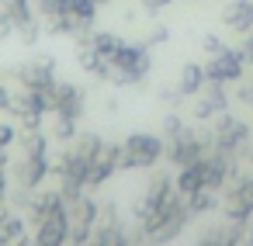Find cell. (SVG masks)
<instances>
[{"label": "cell", "mask_w": 253, "mask_h": 246, "mask_svg": "<svg viewBox=\"0 0 253 246\" xmlns=\"http://www.w3.org/2000/svg\"><path fill=\"white\" fill-rule=\"evenodd\" d=\"M108 63H111V80L108 83H115V87H139L146 80L149 66H153L146 42H122Z\"/></svg>", "instance_id": "cell-1"}, {"label": "cell", "mask_w": 253, "mask_h": 246, "mask_svg": "<svg viewBox=\"0 0 253 246\" xmlns=\"http://www.w3.org/2000/svg\"><path fill=\"white\" fill-rule=\"evenodd\" d=\"M56 70H59L56 56H52V52H42V56L21 63V66H14V70H4V77L18 80L25 90H52V87L59 83ZM4 77H0V80H4Z\"/></svg>", "instance_id": "cell-2"}, {"label": "cell", "mask_w": 253, "mask_h": 246, "mask_svg": "<svg viewBox=\"0 0 253 246\" xmlns=\"http://www.w3.org/2000/svg\"><path fill=\"white\" fill-rule=\"evenodd\" d=\"M163 156V139L149 132H132L122 142V166H153Z\"/></svg>", "instance_id": "cell-3"}, {"label": "cell", "mask_w": 253, "mask_h": 246, "mask_svg": "<svg viewBox=\"0 0 253 246\" xmlns=\"http://www.w3.org/2000/svg\"><path fill=\"white\" fill-rule=\"evenodd\" d=\"M84 108H87V90L84 87L66 83V80H59L52 87V115H66V118H77L80 122Z\"/></svg>", "instance_id": "cell-4"}, {"label": "cell", "mask_w": 253, "mask_h": 246, "mask_svg": "<svg viewBox=\"0 0 253 246\" xmlns=\"http://www.w3.org/2000/svg\"><path fill=\"white\" fill-rule=\"evenodd\" d=\"M239 73H243V52H229V49L215 52V56L208 59V66H205V77H208L211 83H225V80H236Z\"/></svg>", "instance_id": "cell-5"}, {"label": "cell", "mask_w": 253, "mask_h": 246, "mask_svg": "<svg viewBox=\"0 0 253 246\" xmlns=\"http://www.w3.org/2000/svg\"><path fill=\"white\" fill-rule=\"evenodd\" d=\"M49 170H52L49 156H18V160L11 163V173H14V180H18L21 187H35V184H42Z\"/></svg>", "instance_id": "cell-6"}, {"label": "cell", "mask_w": 253, "mask_h": 246, "mask_svg": "<svg viewBox=\"0 0 253 246\" xmlns=\"http://www.w3.org/2000/svg\"><path fill=\"white\" fill-rule=\"evenodd\" d=\"M77 66H80L84 73H90V77L104 80V83L111 80V63H108V59H104L90 42H87V35H80V39H77Z\"/></svg>", "instance_id": "cell-7"}, {"label": "cell", "mask_w": 253, "mask_h": 246, "mask_svg": "<svg viewBox=\"0 0 253 246\" xmlns=\"http://www.w3.org/2000/svg\"><path fill=\"white\" fill-rule=\"evenodd\" d=\"M97 11H101L97 0H59V14H66V18H80V21L94 25Z\"/></svg>", "instance_id": "cell-8"}, {"label": "cell", "mask_w": 253, "mask_h": 246, "mask_svg": "<svg viewBox=\"0 0 253 246\" xmlns=\"http://www.w3.org/2000/svg\"><path fill=\"white\" fill-rule=\"evenodd\" d=\"M77 118H66V115H49V139H56V142H73L77 139Z\"/></svg>", "instance_id": "cell-9"}, {"label": "cell", "mask_w": 253, "mask_h": 246, "mask_svg": "<svg viewBox=\"0 0 253 246\" xmlns=\"http://www.w3.org/2000/svg\"><path fill=\"white\" fill-rule=\"evenodd\" d=\"M77 153H84L87 160H94V156H101V149H104V139H101V132H94V128H80L77 132V139L70 142Z\"/></svg>", "instance_id": "cell-10"}, {"label": "cell", "mask_w": 253, "mask_h": 246, "mask_svg": "<svg viewBox=\"0 0 253 246\" xmlns=\"http://www.w3.org/2000/svg\"><path fill=\"white\" fill-rule=\"evenodd\" d=\"M205 66H194V63H187L184 70H180V83H177V90L180 94H201L205 90Z\"/></svg>", "instance_id": "cell-11"}, {"label": "cell", "mask_w": 253, "mask_h": 246, "mask_svg": "<svg viewBox=\"0 0 253 246\" xmlns=\"http://www.w3.org/2000/svg\"><path fill=\"white\" fill-rule=\"evenodd\" d=\"M18 142H21V156H49V135L42 128L39 132H21Z\"/></svg>", "instance_id": "cell-12"}, {"label": "cell", "mask_w": 253, "mask_h": 246, "mask_svg": "<svg viewBox=\"0 0 253 246\" xmlns=\"http://www.w3.org/2000/svg\"><path fill=\"white\" fill-rule=\"evenodd\" d=\"M87 42H90L104 59H111V56H115V49H118L125 39H122V35H115V32H97V28H94V32H87Z\"/></svg>", "instance_id": "cell-13"}, {"label": "cell", "mask_w": 253, "mask_h": 246, "mask_svg": "<svg viewBox=\"0 0 253 246\" xmlns=\"http://www.w3.org/2000/svg\"><path fill=\"white\" fill-rule=\"evenodd\" d=\"M4 11L11 14L14 28H21V25H28V21H35V18H39V14H35V4H32V0H7V4H4Z\"/></svg>", "instance_id": "cell-14"}, {"label": "cell", "mask_w": 253, "mask_h": 246, "mask_svg": "<svg viewBox=\"0 0 253 246\" xmlns=\"http://www.w3.org/2000/svg\"><path fill=\"white\" fill-rule=\"evenodd\" d=\"M45 35V25L35 18V21H28V25H21L18 32H14V39L21 42V45H39V39Z\"/></svg>", "instance_id": "cell-15"}, {"label": "cell", "mask_w": 253, "mask_h": 246, "mask_svg": "<svg viewBox=\"0 0 253 246\" xmlns=\"http://www.w3.org/2000/svg\"><path fill=\"white\" fill-rule=\"evenodd\" d=\"M32 4H35L39 21H52V18H59V0H32Z\"/></svg>", "instance_id": "cell-16"}, {"label": "cell", "mask_w": 253, "mask_h": 246, "mask_svg": "<svg viewBox=\"0 0 253 246\" xmlns=\"http://www.w3.org/2000/svg\"><path fill=\"white\" fill-rule=\"evenodd\" d=\"M18 135H21L18 122H0V149H11L18 142Z\"/></svg>", "instance_id": "cell-17"}, {"label": "cell", "mask_w": 253, "mask_h": 246, "mask_svg": "<svg viewBox=\"0 0 253 246\" xmlns=\"http://www.w3.org/2000/svg\"><path fill=\"white\" fill-rule=\"evenodd\" d=\"M14 21H11V14L4 11V7H0V42H7V39H14Z\"/></svg>", "instance_id": "cell-18"}, {"label": "cell", "mask_w": 253, "mask_h": 246, "mask_svg": "<svg viewBox=\"0 0 253 246\" xmlns=\"http://www.w3.org/2000/svg\"><path fill=\"white\" fill-rule=\"evenodd\" d=\"M156 42H167V28H163V25H156V28L149 32V39H146V45H156Z\"/></svg>", "instance_id": "cell-19"}, {"label": "cell", "mask_w": 253, "mask_h": 246, "mask_svg": "<svg viewBox=\"0 0 253 246\" xmlns=\"http://www.w3.org/2000/svg\"><path fill=\"white\" fill-rule=\"evenodd\" d=\"M167 4H173V0H142V7H146V11H163Z\"/></svg>", "instance_id": "cell-20"}, {"label": "cell", "mask_w": 253, "mask_h": 246, "mask_svg": "<svg viewBox=\"0 0 253 246\" xmlns=\"http://www.w3.org/2000/svg\"><path fill=\"white\" fill-rule=\"evenodd\" d=\"M18 232H21V222L7 218V222H4V236H18Z\"/></svg>", "instance_id": "cell-21"}, {"label": "cell", "mask_w": 253, "mask_h": 246, "mask_svg": "<svg viewBox=\"0 0 253 246\" xmlns=\"http://www.w3.org/2000/svg\"><path fill=\"white\" fill-rule=\"evenodd\" d=\"M4 191H7V177H4V166H0V198H4Z\"/></svg>", "instance_id": "cell-22"}, {"label": "cell", "mask_w": 253, "mask_h": 246, "mask_svg": "<svg viewBox=\"0 0 253 246\" xmlns=\"http://www.w3.org/2000/svg\"><path fill=\"white\" fill-rule=\"evenodd\" d=\"M0 166H7V149H0Z\"/></svg>", "instance_id": "cell-23"}, {"label": "cell", "mask_w": 253, "mask_h": 246, "mask_svg": "<svg viewBox=\"0 0 253 246\" xmlns=\"http://www.w3.org/2000/svg\"><path fill=\"white\" fill-rule=\"evenodd\" d=\"M4 4H7V0H0V7H4Z\"/></svg>", "instance_id": "cell-24"}]
</instances>
